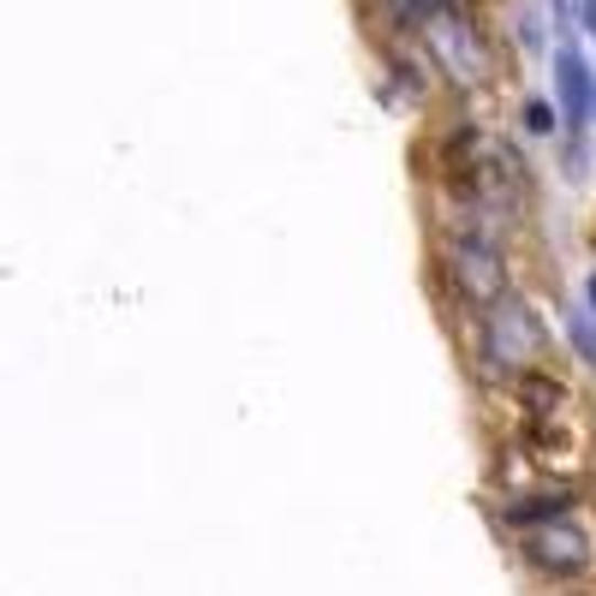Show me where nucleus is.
Instances as JSON below:
<instances>
[{"label":"nucleus","instance_id":"f257e3e1","mask_svg":"<svg viewBox=\"0 0 596 596\" xmlns=\"http://www.w3.org/2000/svg\"><path fill=\"white\" fill-rule=\"evenodd\" d=\"M447 281L459 286L465 304H501L507 299V269L484 232H459V239L447 245Z\"/></svg>","mask_w":596,"mask_h":596},{"label":"nucleus","instance_id":"f03ea898","mask_svg":"<svg viewBox=\"0 0 596 596\" xmlns=\"http://www.w3.org/2000/svg\"><path fill=\"white\" fill-rule=\"evenodd\" d=\"M531 353H537L531 311H519V304H496L489 323H484V370L489 376H496V370H519V365H531Z\"/></svg>","mask_w":596,"mask_h":596},{"label":"nucleus","instance_id":"7ed1b4c3","mask_svg":"<svg viewBox=\"0 0 596 596\" xmlns=\"http://www.w3.org/2000/svg\"><path fill=\"white\" fill-rule=\"evenodd\" d=\"M525 561L537 573H555V578H573L590 566V537L578 525H537L525 531Z\"/></svg>","mask_w":596,"mask_h":596},{"label":"nucleus","instance_id":"20e7f679","mask_svg":"<svg viewBox=\"0 0 596 596\" xmlns=\"http://www.w3.org/2000/svg\"><path fill=\"white\" fill-rule=\"evenodd\" d=\"M424 31H430V48H435V61H442L447 72H454L459 84L484 78V48H477V31L459 19V12H435V19L424 24Z\"/></svg>","mask_w":596,"mask_h":596},{"label":"nucleus","instance_id":"39448f33","mask_svg":"<svg viewBox=\"0 0 596 596\" xmlns=\"http://www.w3.org/2000/svg\"><path fill=\"white\" fill-rule=\"evenodd\" d=\"M555 90H561V113L573 126H585L590 120V66H585V54L578 48H561L555 54Z\"/></svg>","mask_w":596,"mask_h":596},{"label":"nucleus","instance_id":"423d86ee","mask_svg":"<svg viewBox=\"0 0 596 596\" xmlns=\"http://www.w3.org/2000/svg\"><path fill=\"white\" fill-rule=\"evenodd\" d=\"M566 501H573V496H566V489H549V496H519V501H507L501 507V513L507 519H513V525H543V519H555V513H566Z\"/></svg>","mask_w":596,"mask_h":596},{"label":"nucleus","instance_id":"0eeeda50","mask_svg":"<svg viewBox=\"0 0 596 596\" xmlns=\"http://www.w3.org/2000/svg\"><path fill=\"white\" fill-rule=\"evenodd\" d=\"M566 328H573V346L596 365V316H590V311H573V323H566Z\"/></svg>","mask_w":596,"mask_h":596},{"label":"nucleus","instance_id":"6e6552de","mask_svg":"<svg viewBox=\"0 0 596 596\" xmlns=\"http://www.w3.org/2000/svg\"><path fill=\"white\" fill-rule=\"evenodd\" d=\"M525 132H555V108H549V101H525Z\"/></svg>","mask_w":596,"mask_h":596},{"label":"nucleus","instance_id":"1a4fd4ad","mask_svg":"<svg viewBox=\"0 0 596 596\" xmlns=\"http://www.w3.org/2000/svg\"><path fill=\"white\" fill-rule=\"evenodd\" d=\"M585 31H596V0H585Z\"/></svg>","mask_w":596,"mask_h":596},{"label":"nucleus","instance_id":"9d476101","mask_svg":"<svg viewBox=\"0 0 596 596\" xmlns=\"http://www.w3.org/2000/svg\"><path fill=\"white\" fill-rule=\"evenodd\" d=\"M555 7H561V12H573V7H578V0H555Z\"/></svg>","mask_w":596,"mask_h":596},{"label":"nucleus","instance_id":"9b49d317","mask_svg":"<svg viewBox=\"0 0 596 596\" xmlns=\"http://www.w3.org/2000/svg\"><path fill=\"white\" fill-rule=\"evenodd\" d=\"M590 304H596V274H590Z\"/></svg>","mask_w":596,"mask_h":596},{"label":"nucleus","instance_id":"f8f14e48","mask_svg":"<svg viewBox=\"0 0 596 596\" xmlns=\"http://www.w3.org/2000/svg\"><path fill=\"white\" fill-rule=\"evenodd\" d=\"M590 101H596V96H590Z\"/></svg>","mask_w":596,"mask_h":596}]
</instances>
